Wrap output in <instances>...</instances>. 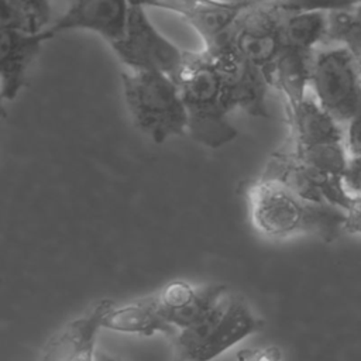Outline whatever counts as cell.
<instances>
[{
	"label": "cell",
	"instance_id": "6da1fadb",
	"mask_svg": "<svg viewBox=\"0 0 361 361\" xmlns=\"http://www.w3.org/2000/svg\"><path fill=\"white\" fill-rule=\"evenodd\" d=\"M247 197L255 228L269 238L310 234L331 243L344 231V209L307 200L278 180L259 176Z\"/></svg>",
	"mask_w": 361,
	"mask_h": 361
},
{
	"label": "cell",
	"instance_id": "7a4b0ae2",
	"mask_svg": "<svg viewBox=\"0 0 361 361\" xmlns=\"http://www.w3.org/2000/svg\"><path fill=\"white\" fill-rule=\"evenodd\" d=\"M188 116V134L199 144L220 148L237 138L223 96L220 73L207 51L190 54L178 79Z\"/></svg>",
	"mask_w": 361,
	"mask_h": 361
},
{
	"label": "cell",
	"instance_id": "3957f363",
	"mask_svg": "<svg viewBox=\"0 0 361 361\" xmlns=\"http://www.w3.org/2000/svg\"><path fill=\"white\" fill-rule=\"evenodd\" d=\"M123 96L134 126L155 144L183 135L188 116L179 85L157 71L121 73Z\"/></svg>",
	"mask_w": 361,
	"mask_h": 361
},
{
	"label": "cell",
	"instance_id": "277c9868",
	"mask_svg": "<svg viewBox=\"0 0 361 361\" xmlns=\"http://www.w3.org/2000/svg\"><path fill=\"white\" fill-rule=\"evenodd\" d=\"M262 327V319L252 312L248 302L227 289L196 324L178 331L179 358L212 361Z\"/></svg>",
	"mask_w": 361,
	"mask_h": 361
},
{
	"label": "cell",
	"instance_id": "5b68a950",
	"mask_svg": "<svg viewBox=\"0 0 361 361\" xmlns=\"http://www.w3.org/2000/svg\"><path fill=\"white\" fill-rule=\"evenodd\" d=\"M288 110L293 141L290 151L305 164L344 178L350 157L341 124L314 96H306Z\"/></svg>",
	"mask_w": 361,
	"mask_h": 361
},
{
	"label": "cell",
	"instance_id": "8992f818",
	"mask_svg": "<svg viewBox=\"0 0 361 361\" xmlns=\"http://www.w3.org/2000/svg\"><path fill=\"white\" fill-rule=\"evenodd\" d=\"M117 58L133 71L162 72L178 82L189 52L161 34L151 23L145 7L130 3L124 34L110 42Z\"/></svg>",
	"mask_w": 361,
	"mask_h": 361
},
{
	"label": "cell",
	"instance_id": "52a82bcc",
	"mask_svg": "<svg viewBox=\"0 0 361 361\" xmlns=\"http://www.w3.org/2000/svg\"><path fill=\"white\" fill-rule=\"evenodd\" d=\"M310 87L320 106L340 124H347L361 110V75L344 45L314 52Z\"/></svg>",
	"mask_w": 361,
	"mask_h": 361
},
{
	"label": "cell",
	"instance_id": "ba28073f",
	"mask_svg": "<svg viewBox=\"0 0 361 361\" xmlns=\"http://www.w3.org/2000/svg\"><path fill=\"white\" fill-rule=\"evenodd\" d=\"M207 51L220 73L223 96L227 107L240 109L248 116L268 118L267 93L271 86L265 72L240 54L227 37Z\"/></svg>",
	"mask_w": 361,
	"mask_h": 361
},
{
	"label": "cell",
	"instance_id": "9c48e42d",
	"mask_svg": "<svg viewBox=\"0 0 361 361\" xmlns=\"http://www.w3.org/2000/svg\"><path fill=\"white\" fill-rule=\"evenodd\" d=\"M282 23L283 13L262 3L245 10L226 35L240 54L265 72L269 83L274 65L285 48Z\"/></svg>",
	"mask_w": 361,
	"mask_h": 361
},
{
	"label": "cell",
	"instance_id": "30bf717a",
	"mask_svg": "<svg viewBox=\"0 0 361 361\" xmlns=\"http://www.w3.org/2000/svg\"><path fill=\"white\" fill-rule=\"evenodd\" d=\"M259 176L278 180L312 202L329 203L345 210L351 200L343 176L305 164L290 149L272 154Z\"/></svg>",
	"mask_w": 361,
	"mask_h": 361
},
{
	"label": "cell",
	"instance_id": "8fae6325",
	"mask_svg": "<svg viewBox=\"0 0 361 361\" xmlns=\"http://www.w3.org/2000/svg\"><path fill=\"white\" fill-rule=\"evenodd\" d=\"M147 7L162 8L180 16L202 38L204 48L217 44L240 16L252 6L221 0H128Z\"/></svg>",
	"mask_w": 361,
	"mask_h": 361
},
{
	"label": "cell",
	"instance_id": "7c38bea8",
	"mask_svg": "<svg viewBox=\"0 0 361 361\" xmlns=\"http://www.w3.org/2000/svg\"><path fill=\"white\" fill-rule=\"evenodd\" d=\"M113 305L110 299L99 300L83 314L68 322L48 340L38 361H94L97 334Z\"/></svg>",
	"mask_w": 361,
	"mask_h": 361
},
{
	"label": "cell",
	"instance_id": "4fadbf2b",
	"mask_svg": "<svg viewBox=\"0 0 361 361\" xmlns=\"http://www.w3.org/2000/svg\"><path fill=\"white\" fill-rule=\"evenodd\" d=\"M128 10V0H73L45 31L52 39L63 31L86 30L96 32L110 44L124 34Z\"/></svg>",
	"mask_w": 361,
	"mask_h": 361
},
{
	"label": "cell",
	"instance_id": "5bb4252c",
	"mask_svg": "<svg viewBox=\"0 0 361 361\" xmlns=\"http://www.w3.org/2000/svg\"><path fill=\"white\" fill-rule=\"evenodd\" d=\"M227 289L219 283L196 288L186 281L175 279L155 295L165 319L180 331L196 324Z\"/></svg>",
	"mask_w": 361,
	"mask_h": 361
},
{
	"label": "cell",
	"instance_id": "9a60e30c",
	"mask_svg": "<svg viewBox=\"0 0 361 361\" xmlns=\"http://www.w3.org/2000/svg\"><path fill=\"white\" fill-rule=\"evenodd\" d=\"M49 39L45 30L30 34L0 28V79L4 100L11 102L17 97L41 45Z\"/></svg>",
	"mask_w": 361,
	"mask_h": 361
},
{
	"label": "cell",
	"instance_id": "2e32d148",
	"mask_svg": "<svg viewBox=\"0 0 361 361\" xmlns=\"http://www.w3.org/2000/svg\"><path fill=\"white\" fill-rule=\"evenodd\" d=\"M103 329L141 336L178 334V330L165 319L155 293L123 306L114 303L103 319Z\"/></svg>",
	"mask_w": 361,
	"mask_h": 361
},
{
	"label": "cell",
	"instance_id": "e0dca14e",
	"mask_svg": "<svg viewBox=\"0 0 361 361\" xmlns=\"http://www.w3.org/2000/svg\"><path fill=\"white\" fill-rule=\"evenodd\" d=\"M314 52L285 47L278 56L272 73L271 85L275 86L285 97L288 107L300 103L310 87L312 66Z\"/></svg>",
	"mask_w": 361,
	"mask_h": 361
},
{
	"label": "cell",
	"instance_id": "ac0fdd59",
	"mask_svg": "<svg viewBox=\"0 0 361 361\" xmlns=\"http://www.w3.org/2000/svg\"><path fill=\"white\" fill-rule=\"evenodd\" d=\"M329 11L312 10L283 14L282 34L285 47L314 52L326 41Z\"/></svg>",
	"mask_w": 361,
	"mask_h": 361
},
{
	"label": "cell",
	"instance_id": "d6986e66",
	"mask_svg": "<svg viewBox=\"0 0 361 361\" xmlns=\"http://www.w3.org/2000/svg\"><path fill=\"white\" fill-rule=\"evenodd\" d=\"M47 24L31 0H0V28L37 34Z\"/></svg>",
	"mask_w": 361,
	"mask_h": 361
},
{
	"label": "cell",
	"instance_id": "ffe728a7",
	"mask_svg": "<svg viewBox=\"0 0 361 361\" xmlns=\"http://www.w3.org/2000/svg\"><path fill=\"white\" fill-rule=\"evenodd\" d=\"M357 35H361V4L329 11L327 35L324 42L345 45Z\"/></svg>",
	"mask_w": 361,
	"mask_h": 361
},
{
	"label": "cell",
	"instance_id": "44dd1931",
	"mask_svg": "<svg viewBox=\"0 0 361 361\" xmlns=\"http://www.w3.org/2000/svg\"><path fill=\"white\" fill-rule=\"evenodd\" d=\"M283 14L312 10H337L357 4L355 0H269L267 1Z\"/></svg>",
	"mask_w": 361,
	"mask_h": 361
},
{
	"label": "cell",
	"instance_id": "7402d4cb",
	"mask_svg": "<svg viewBox=\"0 0 361 361\" xmlns=\"http://www.w3.org/2000/svg\"><path fill=\"white\" fill-rule=\"evenodd\" d=\"M344 185L354 195H361V152L350 157L344 172Z\"/></svg>",
	"mask_w": 361,
	"mask_h": 361
},
{
	"label": "cell",
	"instance_id": "603a6c76",
	"mask_svg": "<svg viewBox=\"0 0 361 361\" xmlns=\"http://www.w3.org/2000/svg\"><path fill=\"white\" fill-rule=\"evenodd\" d=\"M344 231L350 234H361V195L351 196L350 204L345 209Z\"/></svg>",
	"mask_w": 361,
	"mask_h": 361
},
{
	"label": "cell",
	"instance_id": "cb8c5ba5",
	"mask_svg": "<svg viewBox=\"0 0 361 361\" xmlns=\"http://www.w3.org/2000/svg\"><path fill=\"white\" fill-rule=\"evenodd\" d=\"M345 145L351 155L361 152V113H357L347 123Z\"/></svg>",
	"mask_w": 361,
	"mask_h": 361
},
{
	"label": "cell",
	"instance_id": "d4e9b609",
	"mask_svg": "<svg viewBox=\"0 0 361 361\" xmlns=\"http://www.w3.org/2000/svg\"><path fill=\"white\" fill-rule=\"evenodd\" d=\"M282 353L276 345H268L261 350L243 351L240 361H281Z\"/></svg>",
	"mask_w": 361,
	"mask_h": 361
},
{
	"label": "cell",
	"instance_id": "484cf974",
	"mask_svg": "<svg viewBox=\"0 0 361 361\" xmlns=\"http://www.w3.org/2000/svg\"><path fill=\"white\" fill-rule=\"evenodd\" d=\"M35 7L38 8V11L41 13V16L44 17V20L47 23H49L51 18V7H49V0H31Z\"/></svg>",
	"mask_w": 361,
	"mask_h": 361
},
{
	"label": "cell",
	"instance_id": "4316f807",
	"mask_svg": "<svg viewBox=\"0 0 361 361\" xmlns=\"http://www.w3.org/2000/svg\"><path fill=\"white\" fill-rule=\"evenodd\" d=\"M94 361H120V360H117L116 357L107 354L106 351L97 350V351H96V358H94Z\"/></svg>",
	"mask_w": 361,
	"mask_h": 361
},
{
	"label": "cell",
	"instance_id": "83f0119b",
	"mask_svg": "<svg viewBox=\"0 0 361 361\" xmlns=\"http://www.w3.org/2000/svg\"><path fill=\"white\" fill-rule=\"evenodd\" d=\"M221 1H228V3H241V4H248V6H258L262 3H267L269 0H221Z\"/></svg>",
	"mask_w": 361,
	"mask_h": 361
},
{
	"label": "cell",
	"instance_id": "f1b7e54d",
	"mask_svg": "<svg viewBox=\"0 0 361 361\" xmlns=\"http://www.w3.org/2000/svg\"><path fill=\"white\" fill-rule=\"evenodd\" d=\"M354 58H355V62H357V68H358V71H360V75H361V52H360V54H357V55H354Z\"/></svg>",
	"mask_w": 361,
	"mask_h": 361
},
{
	"label": "cell",
	"instance_id": "f546056e",
	"mask_svg": "<svg viewBox=\"0 0 361 361\" xmlns=\"http://www.w3.org/2000/svg\"><path fill=\"white\" fill-rule=\"evenodd\" d=\"M355 3H357V4H361V0H355Z\"/></svg>",
	"mask_w": 361,
	"mask_h": 361
},
{
	"label": "cell",
	"instance_id": "4dcf8cb0",
	"mask_svg": "<svg viewBox=\"0 0 361 361\" xmlns=\"http://www.w3.org/2000/svg\"><path fill=\"white\" fill-rule=\"evenodd\" d=\"M175 361H183V360H182V358H179V357H178V358H176V360H175Z\"/></svg>",
	"mask_w": 361,
	"mask_h": 361
},
{
	"label": "cell",
	"instance_id": "1f68e13d",
	"mask_svg": "<svg viewBox=\"0 0 361 361\" xmlns=\"http://www.w3.org/2000/svg\"><path fill=\"white\" fill-rule=\"evenodd\" d=\"M358 113H361V110H360V111H358Z\"/></svg>",
	"mask_w": 361,
	"mask_h": 361
}]
</instances>
